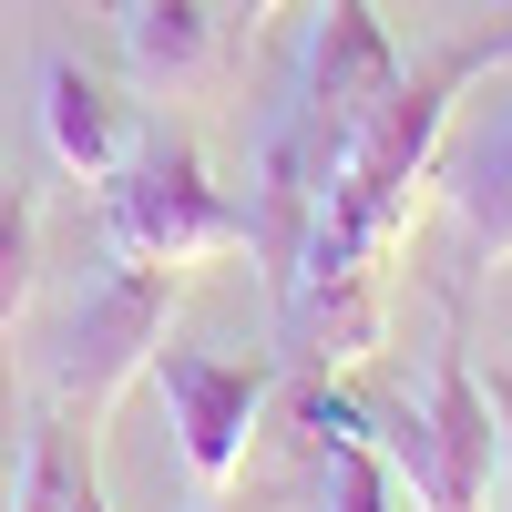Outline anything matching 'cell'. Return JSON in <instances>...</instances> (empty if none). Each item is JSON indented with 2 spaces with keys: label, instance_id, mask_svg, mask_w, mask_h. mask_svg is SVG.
<instances>
[{
  "label": "cell",
  "instance_id": "obj_1",
  "mask_svg": "<svg viewBox=\"0 0 512 512\" xmlns=\"http://www.w3.org/2000/svg\"><path fill=\"white\" fill-rule=\"evenodd\" d=\"M103 256L123 267H205V256H246V205L205 175V154L175 123H144L123 164L103 175Z\"/></svg>",
  "mask_w": 512,
  "mask_h": 512
},
{
  "label": "cell",
  "instance_id": "obj_2",
  "mask_svg": "<svg viewBox=\"0 0 512 512\" xmlns=\"http://www.w3.org/2000/svg\"><path fill=\"white\" fill-rule=\"evenodd\" d=\"M175 297H185V277H175V267H123V256H113V277H103V287L62 318V369H52V400H62V420H72V431H93V420H103V410H113V400L154 369Z\"/></svg>",
  "mask_w": 512,
  "mask_h": 512
},
{
  "label": "cell",
  "instance_id": "obj_3",
  "mask_svg": "<svg viewBox=\"0 0 512 512\" xmlns=\"http://www.w3.org/2000/svg\"><path fill=\"white\" fill-rule=\"evenodd\" d=\"M144 379L164 390V431H175L185 472H195L205 492H226V482L246 472V441H256V420H267V400H277V369H267V359L175 349V338H164Z\"/></svg>",
  "mask_w": 512,
  "mask_h": 512
},
{
  "label": "cell",
  "instance_id": "obj_4",
  "mask_svg": "<svg viewBox=\"0 0 512 512\" xmlns=\"http://www.w3.org/2000/svg\"><path fill=\"white\" fill-rule=\"evenodd\" d=\"M400 41L390 21L369 11V0H318V31H308V62H297V113L328 123V134H349L369 103L400 93Z\"/></svg>",
  "mask_w": 512,
  "mask_h": 512
},
{
  "label": "cell",
  "instance_id": "obj_5",
  "mask_svg": "<svg viewBox=\"0 0 512 512\" xmlns=\"http://www.w3.org/2000/svg\"><path fill=\"white\" fill-rule=\"evenodd\" d=\"M287 318V359L297 379H328V369H359L379 349V267H349V277H308L277 297Z\"/></svg>",
  "mask_w": 512,
  "mask_h": 512
},
{
  "label": "cell",
  "instance_id": "obj_6",
  "mask_svg": "<svg viewBox=\"0 0 512 512\" xmlns=\"http://www.w3.org/2000/svg\"><path fill=\"white\" fill-rule=\"evenodd\" d=\"M431 441H441V482H451V512H482L492 482H502V420H492V390L472 379V359L441 349L431 369Z\"/></svg>",
  "mask_w": 512,
  "mask_h": 512
},
{
  "label": "cell",
  "instance_id": "obj_7",
  "mask_svg": "<svg viewBox=\"0 0 512 512\" xmlns=\"http://www.w3.org/2000/svg\"><path fill=\"white\" fill-rule=\"evenodd\" d=\"M226 52V21L205 0H123V62L144 93H195Z\"/></svg>",
  "mask_w": 512,
  "mask_h": 512
},
{
  "label": "cell",
  "instance_id": "obj_8",
  "mask_svg": "<svg viewBox=\"0 0 512 512\" xmlns=\"http://www.w3.org/2000/svg\"><path fill=\"white\" fill-rule=\"evenodd\" d=\"M431 185H441L451 226L472 236V256H482V267H512V113H502V123H482V134L461 144Z\"/></svg>",
  "mask_w": 512,
  "mask_h": 512
},
{
  "label": "cell",
  "instance_id": "obj_9",
  "mask_svg": "<svg viewBox=\"0 0 512 512\" xmlns=\"http://www.w3.org/2000/svg\"><path fill=\"white\" fill-rule=\"evenodd\" d=\"M41 144H52V164L62 175H82V185H103L113 164H123V113L103 103V82L82 72V62H41Z\"/></svg>",
  "mask_w": 512,
  "mask_h": 512
},
{
  "label": "cell",
  "instance_id": "obj_10",
  "mask_svg": "<svg viewBox=\"0 0 512 512\" xmlns=\"http://www.w3.org/2000/svg\"><path fill=\"white\" fill-rule=\"evenodd\" d=\"M318 512H400V472L379 441H318Z\"/></svg>",
  "mask_w": 512,
  "mask_h": 512
},
{
  "label": "cell",
  "instance_id": "obj_11",
  "mask_svg": "<svg viewBox=\"0 0 512 512\" xmlns=\"http://www.w3.org/2000/svg\"><path fill=\"white\" fill-rule=\"evenodd\" d=\"M31 277H41V216H31V195L0 175V328L31 308Z\"/></svg>",
  "mask_w": 512,
  "mask_h": 512
},
{
  "label": "cell",
  "instance_id": "obj_12",
  "mask_svg": "<svg viewBox=\"0 0 512 512\" xmlns=\"http://www.w3.org/2000/svg\"><path fill=\"white\" fill-rule=\"evenodd\" d=\"M62 461H72V420L31 441V472H21V512H62Z\"/></svg>",
  "mask_w": 512,
  "mask_h": 512
},
{
  "label": "cell",
  "instance_id": "obj_13",
  "mask_svg": "<svg viewBox=\"0 0 512 512\" xmlns=\"http://www.w3.org/2000/svg\"><path fill=\"white\" fill-rule=\"evenodd\" d=\"M62 512H113V502H103V472H93V451H82V431H72V461H62Z\"/></svg>",
  "mask_w": 512,
  "mask_h": 512
},
{
  "label": "cell",
  "instance_id": "obj_14",
  "mask_svg": "<svg viewBox=\"0 0 512 512\" xmlns=\"http://www.w3.org/2000/svg\"><path fill=\"white\" fill-rule=\"evenodd\" d=\"M482 390H492V420H502V512H512V369H492Z\"/></svg>",
  "mask_w": 512,
  "mask_h": 512
},
{
  "label": "cell",
  "instance_id": "obj_15",
  "mask_svg": "<svg viewBox=\"0 0 512 512\" xmlns=\"http://www.w3.org/2000/svg\"><path fill=\"white\" fill-rule=\"evenodd\" d=\"M482 62H492V72H502V82H512V21H502V31H492V41H482Z\"/></svg>",
  "mask_w": 512,
  "mask_h": 512
},
{
  "label": "cell",
  "instance_id": "obj_16",
  "mask_svg": "<svg viewBox=\"0 0 512 512\" xmlns=\"http://www.w3.org/2000/svg\"><path fill=\"white\" fill-rule=\"evenodd\" d=\"M277 11H287V0H236V21H246V31H256V21H277Z\"/></svg>",
  "mask_w": 512,
  "mask_h": 512
},
{
  "label": "cell",
  "instance_id": "obj_17",
  "mask_svg": "<svg viewBox=\"0 0 512 512\" xmlns=\"http://www.w3.org/2000/svg\"><path fill=\"white\" fill-rule=\"evenodd\" d=\"M226 512H246V502H226Z\"/></svg>",
  "mask_w": 512,
  "mask_h": 512
}]
</instances>
